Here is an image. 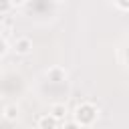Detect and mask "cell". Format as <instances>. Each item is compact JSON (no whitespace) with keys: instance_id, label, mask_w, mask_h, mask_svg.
<instances>
[{"instance_id":"6da1fadb","label":"cell","mask_w":129,"mask_h":129,"mask_svg":"<svg viewBox=\"0 0 129 129\" xmlns=\"http://www.w3.org/2000/svg\"><path fill=\"white\" fill-rule=\"evenodd\" d=\"M97 117H99V109L95 107V103L85 101V103H81V105L75 109L73 121L79 123L81 127H89V125H93V123L97 121Z\"/></svg>"},{"instance_id":"7a4b0ae2","label":"cell","mask_w":129,"mask_h":129,"mask_svg":"<svg viewBox=\"0 0 129 129\" xmlns=\"http://www.w3.org/2000/svg\"><path fill=\"white\" fill-rule=\"evenodd\" d=\"M67 77H69V73H67V69L60 67V64H54V67L46 69V79H48L50 83H64Z\"/></svg>"},{"instance_id":"3957f363","label":"cell","mask_w":129,"mask_h":129,"mask_svg":"<svg viewBox=\"0 0 129 129\" xmlns=\"http://www.w3.org/2000/svg\"><path fill=\"white\" fill-rule=\"evenodd\" d=\"M30 50H32V40H30L28 36L16 38V42H14V52H16V54L26 56V54H30Z\"/></svg>"},{"instance_id":"277c9868","label":"cell","mask_w":129,"mask_h":129,"mask_svg":"<svg viewBox=\"0 0 129 129\" xmlns=\"http://www.w3.org/2000/svg\"><path fill=\"white\" fill-rule=\"evenodd\" d=\"M48 115H50L56 123L64 121V119H67V105H64V103H52V105L48 107Z\"/></svg>"},{"instance_id":"5b68a950","label":"cell","mask_w":129,"mask_h":129,"mask_svg":"<svg viewBox=\"0 0 129 129\" xmlns=\"http://www.w3.org/2000/svg\"><path fill=\"white\" fill-rule=\"evenodd\" d=\"M36 125H38V129H54L58 123L48 115V113H44V115H38V119H36Z\"/></svg>"},{"instance_id":"8992f818","label":"cell","mask_w":129,"mask_h":129,"mask_svg":"<svg viewBox=\"0 0 129 129\" xmlns=\"http://www.w3.org/2000/svg\"><path fill=\"white\" fill-rule=\"evenodd\" d=\"M2 117L6 119V121H16L18 119V107L14 105V103H10V105H4V109H2Z\"/></svg>"},{"instance_id":"52a82bcc","label":"cell","mask_w":129,"mask_h":129,"mask_svg":"<svg viewBox=\"0 0 129 129\" xmlns=\"http://www.w3.org/2000/svg\"><path fill=\"white\" fill-rule=\"evenodd\" d=\"M10 10H12L10 0H0V14H6V12H10Z\"/></svg>"},{"instance_id":"ba28073f","label":"cell","mask_w":129,"mask_h":129,"mask_svg":"<svg viewBox=\"0 0 129 129\" xmlns=\"http://www.w3.org/2000/svg\"><path fill=\"white\" fill-rule=\"evenodd\" d=\"M62 129H83L79 123H75V121H67L64 125H62Z\"/></svg>"},{"instance_id":"9c48e42d","label":"cell","mask_w":129,"mask_h":129,"mask_svg":"<svg viewBox=\"0 0 129 129\" xmlns=\"http://www.w3.org/2000/svg\"><path fill=\"white\" fill-rule=\"evenodd\" d=\"M115 4H117L121 10H129V0H115Z\"/></svg>"},{"instance_id":"30bf717a","label":"cell","mask_w":129,"mask_h":129,"mask_svg":"<svg viewBox=\"0 0 129 129\" xmlns=\"http://www.w3.org/2000/svg\"><path fill=\"white\" fill-rule=\"evenodd\" d=\"M10 4H12V8H14V6H22L24 0H10Z\"/></svg>"},{"instance_id":"8fae6325","label":"cell","mask_w":129,"mask_h":129,"mask_svg":"<svg viewBox=\"0 0 129 129\" xmlns=\"http://www.w3.org/2000/svg\"><path fill=\"white\" fill-rule=\"evenodd\" d=\"M4 52H6V42L0 40V54H4Z\"/></svg>"}]
</instances>
